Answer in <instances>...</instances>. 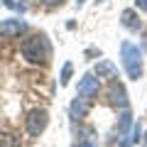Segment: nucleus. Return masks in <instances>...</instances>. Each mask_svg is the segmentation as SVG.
Returning <instances> with one entry per match:
<instances>
[{
    "label": "nucleus",
    "instance_id": "nucleus-19",
    "mask_svg": "<svg viewBox=\"0 0 147 147\" xmlns=\"http://www.w3.org/2000/svg\"><path fill=\"white\" fill-rule=\"evenodd\" d=\"M142 147H147V135H145V137H142Z\"/></svg>",
    "mask_w": 147,
    "mask_h": 147
},
{
    "label": "nucleus",
    "instance_id": "nucleus-2",
    "mask_svg": "<svg viewBox=\"0 0 147 147\" xmlns=\"http://www.w3.org/2000/svg\"><path fill=\"white\" fill-rule=\"evenodd\" d=\"M120 57H123V66H125L127 76L132 81L142 79V71H145V66H142V49L132 42H123L120 44Z\"/></svg>",
    "mask_w": 147,
    "mask_h": 147
},
{
    "label": "nucleus",
    "instance_id": "nucleus-13",
    "mask_svg": "<svg viewBox=\"0 0 147 147\" xmlns=\"http://www.w3.org/2000/svg\"><path fill=\"white\" fill-rule=\"evenodd\" d=\"M71 71H74L71 61H66V64H64V69H61V79H59V84H61V86L69 84V79H71Z\"/></svg>",
    "mask_w": 147,
    "mask_h": 147
},
{
    "label": "nucleus",
    "instance_id": "nucleus-6",
    "mask_svg": "<svg viewBox=\"0 0 147 147\" xmlns=\"http://www.w3.org/2000/svg\"><path fill=\"white\" fill-rule=\"evenodd\" d=\"M25 30H27L25 20H17V17H7L0 22V37H20Z\"/></svg>",
    "mask_w": 147,
    "mask_h": 147
},
{
    "label": "nucleus",
    "instance_id": "nucleus-4",
    "mask_svg": "<svg viewBox=\"0 0 147 147\" xmlns=\"http://www.w3.org/2000/svg\"><path fill=\"white\" fill-rule=\"evenodd\" d=\"M98 91H100V81L96 79L93 74H86L84 79L79 81V88H76V93L81 96V98H93V96H98Z\"/></svg>",
    "mask_w": 147,
    "mask_h": 147
},
{
    "label": "nucleus",
    "instance_id": "nucleus-11",
    "mask_svg": "<svg viewBox=\"0 0 147 147\" xmlns=\"http://www.w3.org/2000/svg\"><path fill=\"white\" fill-rule=\"evenodd\" d=\"M127 127H132V115H130V110L125 108V110H123V115H120V123H118V132L125 135Z\"/></svg>",
    "mask_w": 147,
    "mask_h": 147
},
{
    "label": "nucleus",
    "instance_id": "nucleus-12",
    "mask_svg": "<svg viewBox=\"0 0 147 147\" xmlns=\"http://www.w3.org/2000/svg\"><path fill=\"white\" fill-rule=\"evenodd\" d=\"M0 147H17V140L10 132H0Z\"/></svg>",
    "mask_w": 147,
    "mask_h": 147
},
{
    "label": "nucleus",
    "instance_id": "nucleus-7",
    "mask_svg": "<svg viewBox=\"0 0 147 147\" xmlns=\"http://www.w3.org/2000/svg\"><path fill=\"white\" fill-rule=\"evenodd\" d=\"M88 108H91V100L88 98H76L71 103V118H74V120L86 118V115H88Z\"/></svg>",
    "mask_w": 147,
    "mask_h": 147
},
{
    "label": "nucleus",
    "instance_id": "nucleus-20",
    "mask_svg": "<svg viewBox=\"0 0 147 147\" xmlns=\"http://www.w3.org/2000/svg\"><path fill=\"white\" fill-rule=\"evenodd\" d=\"M84 3H86V0H76V5H84Z\"/></svg>",
    "mask_w": 147,
    "mask_h": 147
},
{
    "label": "nucleus",
    "instance_id": "nucleus-16",
    "mask_svg": "<svg viewBox=\"0 0 147 147\" xmlns=\"http://www.w3.org/2000/svg\"><path fill=\"white\" fill-rule=\"evenodd\" d=\"M3 3H5V7H10V10L17 7V0H3Z\"/></svg>",
    "mask_w": 147,
    "mask_h": 147
},
{
    "label": "nucleus",
    "instance_id": "nucleus-10",
    "mask_svg": "<svg viewBox=\"0 0 147 147\" xmlns=\"http://www.w3.org/2000/svg\"><path fill=\"white\" fill-rule=\"evenodd\" d=\"M115 64L113 61H108V59H100L98 64H96V74H98V79L100 76H115Z\"/></svg>",
    "mask_w": 147,
    "mask_h": 147
},
{
    "label": "nucleus",
    "instance_id": "nucleus-15",
    "mask_svg": "<svg viewBox=\"0 0 147 147\" xmlns=\"http://www.w3.org/2000/svg\"><path fill=\"white\" fill-rule=\"evenodd\" d=\"M76 147H96V142H91V140H81Z\"/></svg>",
    "mask_w": 147,
    "mask_h": 147
},
{
    "label": "nucleus",
    "instance_id": "nucleus-8",
    "mask_svg": "<svg viewBox=\"0 0 147 147\" xmlns=\"http://www.w3.org/2000/svg\"><path fill=\"white\" fill-rule=\"evenodd\" d=\"M120 20H123V27H127V30H140L142 27V20H140V15H137L135 10H123V15H120Z\"/></svg>",
    "mask_w": 147,
    "mask_h": 147
},
{
    "label": "nucleus",
    "instance_id": "nucleus-18",
    "mask_svg": "<svg viewBox=\"0 0 147 147\" xmlns=\"http://www.w3.org/2000/svg\"><path fill=\"white\" fill-rule=\"evenodd\" d=\"M142 39H145V49H147V30L142 32Z\"/></svg>",
    "mask_w": 147,
    "mask_h": 147
},
{
    "label": "nucleus",
    "instance_id": "nucleus-1",
    "mask_svg": "<svg viewBox=\"0 0 147 147\" xmlns=\"http://www.w3.org/2000/svg\"><path fill=\"white\" fill-rule=\"evenodd\" d=\"M20 52L30 64H47L52 59V44H49L47 34L37 32V34H30L27 39H22Z\"/></svg>",
    "mask_w": 147,
    "mask_h": 147
},
{
    "label": "nucleus",
    "instance_id": "nucleus-5",
    "mask_svg": "<svg viewBox=\"0 0 147 147\" xmlns=\"http://www.w3.org/2000/svg\"><path fill=\"white\" fill-rule=\"evenodd\" d=\"M108 100H110L113 108H123L125 110L127 108V91H125V86L118 84V81H113V84H110V91H108Z\"/></svg>",
    "mask_w": 147,
    "mask_h": 147
},
{
    "label": "nucleus",
    "instance_id": "nucleus-14",
    "mask_svg": "<svg viewBox=\"0 0 147 147\" xmlns=\"http://www.w3.org/2000/svg\"><path fill=\"white\" fill-rule=\"evenodd\" d=\"M42 3H44L47 7H57V5H61L64 0H42Z\"/></svg>",
    "mask_w": 147,
    "mask_h": 147
},
{
    "label": "nucleus",
    "instance_id": "nucleus-17",
    "mask_svg": "<svg viewBox=\"0 0 147 147\" xmlns=\"http://www.w3.org/2000/svg\"><path fill=\"white\" fill-rule=\"evenodd\" d=\"M135 3H137V7H140V10L147 12V0H135Z\"/></svg>",
    "mask_w": 147,
    "mask_h": 147
},
{
    "label": "nucleus",
    "instance_id": "nucleus-9",
    "mask_svg": "<svg viewBox=\"0 0 147 147\" xmlns=\"http://www.w3.org/2000/svg\"><path fill=\"white\" fill-rule=\"evenodd\" d=\"M137 140H142V125H140V120L132 123V127H130V137H125V140L120 142V147H130V145H135Z\"/></svg>",
    "mask_w": 147,
    "mask_h": 147
},
{
    "label": "nucleus",
    "instance_id": "nucleus-3",
    "mask_svg": "<svg viewBox=\"0 0 147 147\" xmlns=\"http://www.w3.org/2000/svg\"><path fill=\"white\" fill-rule=\"evenodd\" d=\"M27 132H30L32 137H37V135H42L44 132V127H47V123H49V113L44 108H34V110H30V115H27Z\"/></svg>",
    "mask_w": 147,
    "mask_h": 147
}]
</instances>
